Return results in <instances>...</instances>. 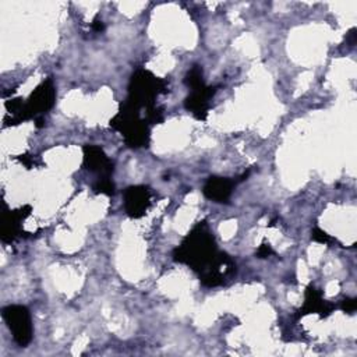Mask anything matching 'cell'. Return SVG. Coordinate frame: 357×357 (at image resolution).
Listing matches in <instances>:
<instances>
[{"label":"cell","instance_id":"1","mask_svg":"<svg viewBox=\"0 0 357 357\" xmlns=\"http://www.w3.org/2000/svg\"><path fill=\"white\" fill-rule=\"evenodd\" d=\"M173 259L197 272L205 287H218L236 272L234 261L218 250L206 220L198 222L185 234L180 245L173 250Z\"/></svg>","mask_w":357,"mask_h":357},{"label":"cell","instance_id":"2","mask_svg":"<svg viewBox=\"0 0 357 357\" xmlns=\"http://www.w3.org/2000/svg\"><path fill=\"white\" fill-rule=\"evenodd\" d=\"M145 117H141V110L124 100L119 112L112 117L110 127L119 131L127 146L132 149L146 148L151 141V128Z\"/></svg>","mask_w":357,"mask_h":357},{"label":"cell","instance_id":"3","mask_svg":"<svg viewBox=\"0 0 357 357\" xmlns=\"http://www.w3.org/2000/svg\"><path fill=\"white\" fill-rule=\"evenodd\" d=\"M167 91L166 79L156 77L153 73L145 68H138L130 78L128 95L126 100L139 110L145 109L148 116L155 109H158L155 105L156 98L162 93H166Z\"/></svg>","mask_w":357,"mask_h":357},{"label":"cell","instance_id":"4","mask_svg":"<svg viewBox=\"0 0 357 357\" xmlns=\"http://www.w3.org/2000/svg\"><path fill=\"white\" fill-rule=\"evenodd\" d=\"M54 102H56V88L52 77H49L43 82H40L29 95L26 102H24L22 112L18 117V124L33 120L38 128L43 127L45 114L54 106Z\"/></svg>","mask_w":357,"mask_h":357},{"label":"cell","instance_id":"5","mask_svg":"<svg viewBox=\"0 0 357 357\" xmlns=\"http://www.w3.org/2000/svg\"><path fill=\"white\" fill-rule=\"evenodd\" d=\"M1 317L10 329L14 342L21 347L28 346L33 335L29 310L25 305L10 304L1 310Z\"/></svg>","mask_w":357,"mask_h":357},{"label":"cell","instance_id":"6","mask_svg":"<svg viewBox=\"0 0 357 357\" xmlns=\"http://www.w3.org/2000/svg\"><path fill=\"white\" fill-rule=\"evenodd\" d=\"M218 86H209L205 82L190 88L188 96L184 99V107L199 121H205L211 109V99L215 96Z\"/></svg>","mask_w":357,"mask_h":357},{"label":"cell","instance_id":"7","mask_svg":"<svg viewBox=\"0 0 357 357\" xmlns=\"http://www.w3.org/2000/svg\"><path fill=\"white\" fill-rule=\"evenodd\" d=\"M82 166L96 174V178H112L114 172V165L105 151L92 144H86L82 148Z\"/></svg>","mask_w":357,"mask_h":357},{"label":"cell","instance_id":"8","mask_svg":"<svg viewBox=\"0 0 357 357\" xmlns=\"http://www.w3.org/2000/svg\"><path fill=\"white\" fill-rule=\"evenodd\" d=\"M31 205H24L17 209H10L3 213L0 225V240L3 244H11L24 234L22 222L31 215Z\"/></svg>","mask_w":357,"mask_h":357},{"label":"cell","instance_id":"9","mask_svg":"<svg viewBox=\"0 0 357 357\" xmlns=\"http://www.w3.org/2000/svg\"><path fill=\"white\" fill-rule=\"evenodd\" d=\"M152 192L151 188L146 185H130L124 191V201L123 206L126 213L132 218L138 219L144 216L151 205Z\"/></svg>","mask_w":357,"mask_h":357},{"label":"cell","instance_id":"10","mask_svg":"<svg viewBox=\"0 0 357 357\" xmlns=\"http://www.w3.org/2000/svg\"><path fill=\"white\" fill-rule=\"evenodd\" d=\"M335 304L326 301L322 296V291L318 290L314 284H310L304 293V303L296 314V318H301L307 314H318L321 318H326L332 314Z\"/></svg>","mask_w":357,"mask_h":357},{"label":"cell","instance_id":"11","mask_svg":"<svg viewBox=\"0 0 357 357\" xmlns=\"http://www.w3.org/2000/svg\"><path fill=\"white\" fill-rule=\"evenodd\" d=\"M234 185H236V181L229 177L211 176L206 178L202 187V192L208 199L218 204H223V202H229Z\"/></svg>","mask_w":357,"mask_h":357},{"label":"cell","instance_id":"12","mask_svg":"<svg viewBox=\"0 0 357 357\" xmlns=\"http://www.w3.org/2000/svg\"><path fill=\"white\" fill-rule=\"evenodd\" d=\"M92 190L95 194L112 197L114 194V183L112 181V178H96L92 184Z\"/></svg>","mask_w":357,"mask_h":357},{"label":"cell","instance_id":"13","mask_svg":"<svg viewBox=\"0 0 357 357\" xmlns=\"http://www.w3.org/2000/svg\"><path fill=\"white\" fill-rule=\"evenodd\" d=\"M204 82V78H202V67L201 66H192L185 77H184V84L188 86V88H194L199 84Z\"/></svg>","mask_w":357,"mask_h":357},{"label":"cell","instance_id":"14","mask_svg":"<svg viewBox=\"0 0 357 357\" xmlns=\"http://www.w3.org/2000/svg\"><path fill=\"white\" fill-rule=\"evenodd\" d=\"M311 238L315 241V243H319V244H331L332 241H335L333 237H331L326 231H324L322 229L319 227H314L311 230Z\"/></svg>","mask_w":357,"mask_h":357},{"label":"cell","instance_id":"15","mask_svg":"<svg viewBox=\"0 0 357 357\" xmlns=\"http://www.w3.org/2000/svg\"><path fill=\"white\" fill-rule=\"evenodd\" d=\"M17 159H18L25 167H28V169L36 167V166L39 165V160H38L36 156H33V155H26V153H24V155H18Z\"/></svg>","mask_w":357,"mask_h":357},{"label":"cell","instance_id":"16","mask_svg":"<svg viewBox=\"0 0 357 357\" xmlns=\"http://www.w3.org/2000/svg\"><path fill=\"white\" fill-rule=\"evenodd\" d=\"M273 254H275L273 248H272L269 244H266V243H262V244L258 247L257 252H255V255H257L258 258H268L269 255H273Z\"/></svg>","mask_w":357,"mask_h":357},{"label":"cell","instance_id":"17","mask_svg":"<svg viewBox=\"0 0 357 357\" xmlns=\"http://www.w3.org/2000/svg\"><path fill=\"white\" fill-rule=\"evenodd\" d=\"M340 308H342L344 312L351 314V312H354L356 308H357V300H356V298H344V300H342V303H340Z\"/></svg>","mask_w":357,"mask_h":357},{"label":"cell","instance_id":"18","mask_svg":"<svg viewBox=\"0 0 357 357\" xmlns=\"http://www.w3.org/2000/svg\"><path fill=\"white\" fill-rule=\"evenodd\" d=\"M356 36H357L356 28H351V29L346 33V39H347V42H349L350 46H354V43H356Z\"/></svg>","mask_w":357,"mask_h":357},{"label":"cell","instance_id":"19","mask_svg":"<svg viewBox=\"0 0 357 357\" xmlns=\"http://www.w3.org/2000/svg\"><path fill=\"white\" fill-rule=\"evenodd\" d=\"M103 29H105V24H103L102 21H99L98 18H95V20H93V22H92V31L99 33V32H102Z\"/></svg>","mask_w":357,"mask_h":357}]
</instances>
